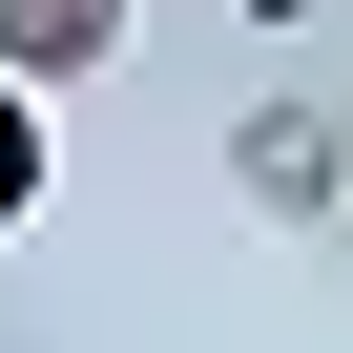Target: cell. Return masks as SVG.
<instances>
[{
    "instance_id": "cell-1",
    "label": "cell",
    "mask_w": 353,
    "mask_h": 353,
    "mask_svg": "<svg viewBox=\"0 0 353 353\" xmlns=\"http://www.w3.org/2000/svg\"><path fill=\"white\" fill-rule=\"evenodd\" d=\"M229 188H250L270 229H312V208H332V104H250V125H229Z\"/></svg>"
},
{
    "instance_id": "cell-2",
    "label": "cell",
    "mask_w": 353,
    "mask_h": 353,
    "mask_svg": "<svg viewBox=\"0 0 353 353\" xmlns=\"http://www.w3.org/2000/svg\"><path fill=\"white\" fill-rule=\"evenodd\" d=\"M125 63V0H0V83H104Z\"/></svg>"
},
{
    "instance_id": "cell-3",
    "label": "cell",
    "mask_w": 353,
    "mask_h": 353,
    "mask_svg": "<svg viewBox=\"0 0 353 353\" xmlns=\"http://www.w3.org/2000/svg\"><path fill=\"white\" fill-rule=\"evenodd\" d=\"M42 208V83H0V229Z\"/></svg>"
},
{
    "instance_id": "cell-4",
    "label": "cell",
    "mask_w": 353,
    "mask_h": 353,
    "mask_svg": "<svg viewBox=\"0 0 353 353\" xmlns=\"http://www.w3.org/2000/svg\"><path fill=\"white\" fill-rule=\"evenodd\" d=\"M332 208H353V125H332Z\"/></svg>"
},
{
    "instance_id": "cell-5",
    "label": "cell",
    "mask_w": 353,
    "mask_h": 353,
    "mask_svg": "<svg viewBox=\"0 0 353 353\" xmlns=\"http://www.w3.org/2000/svg\"><path fill=\"white\" fill-rule=\"evenodd\" d=\"M250 21H312V0H250Z\"/></svg>"
}]
</instances>
